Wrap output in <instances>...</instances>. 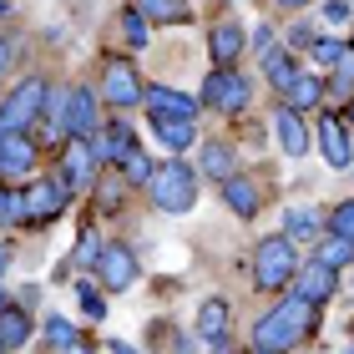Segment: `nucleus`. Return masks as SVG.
<instances>
[{"instance_id": "1", "label": "nucleus", "mask_w": 354, "mask_h": 354, "mask_svg": "<svg viewBox=\"0 0 354 354\" xmlns=\"http://www.w3.org/2000/svg\"><path fill=\"white\" fill-rule=\"evenodd\" d=\"M319 324V304H309L304 294L288 288V299H279L273 309L253 324V349L259 354H288L294 344H304Z\"/></svg>"}, {"instance_id": "2", "label": "nucleus", "mask_w": 354, "mask_h": 354, "mask_svg": "<svg viewBox=\"0 0 354 354\" xmlns=\"http://www.w3.org/2000/svg\"><path fill=\"white\" fill-rule=\"evenodd\" d=\"M299 273V248L288 233H268L259 238V248H253V288H263V294H283L288 283H294Z\"/></svg>"}, {"instance_id": "3", "label": "nucleus", "mask_w": 354, "mask_h": 354, "mask_svg": "<svg viewBox=\"0 0 354 354\" xmlns=\"http://www.w3.org/2000/svg\"><path fill=\"white\" fill-rule=\"evenodd\" d=\"M51 122L61 127L66 137H76V142H91L96 132H102V111H96V91L91 86H76V91H51Z\"/></svg>"}, {"instance_id": "4", "label": "nucleus", "mask_w": 354, "mask_h": 354, "mask_svg": "<svg viewBox=\"0 0 354 354\" xmlns=\"http://www.w3.org/2000/svg\"><path fill=\"white\" fill-rule=\"evenodd\" d=\"M51 106V82L46 76H26L6 102H0V132H30V122L46 117Z\"/></svg>"}, {"instance_id": "5", "label": "nucleus", "mask_w": 354, "mask_h": 354, "mask_svg": "<svg viewBox=\"0 0 354 354\" xmlns=\"http://www.w3.org/2000/svg\"><path fill=\"white\" fill-rule=\"evenodd\" d=\"M147 192H152V203L162 207V213H187V207L198 203V172L172 157L167 167H157V172H152Z\"/></svg>"}, {"instance_id": "6", "label": "nucleus", "mask_w": 354, "mask_h": 354, "mask_svg": "<svg viewBox=\"0 0 354 354\" xmlns=\"http://www.w3.org/2000/svg\"><path fill=\"white\" fill-rule=\"evenodd\" d=\"M203 102L213 106V111H223V117H238V111H248L253 86H248V76H238V71H228V66H218V71L203 82Z\"/></svg>"}, {"instance_id": "7", "label": "nucleus", "mask_w": 354, "mask_h": 354, "mask_svg": "<svg viewBox=\"0 0 354 354\" xmlns=\"http://www.w3.org/2000/svg\"><path fill=\"white\" fill-rule=\"evenodd\" d=\"M142 106H147V117H152V122H198V111H203L198 96L172 91V86H147Z\"/></svg>"}, {"instance_id": "8", "label": "nucleus", "mask_w": 354, "mask_h": 354, "mask_svg": "<svg viewBox=\"0 0 354 354\" xmlns=\"http://www.w3.org/2000/svg\"><path fill=\"white\" fill-rule=\"evenodd\" d=\"M91 268H96V279H102L106 294H122V288L137 283V259H132L122 243H102V253H96Z\"/></svg>"}, {"instance_id": "9", "label": "nucleus", "mask_w": 354, "mask_h": 354, "mask_svg": "<svg viewBox=\"0 0 354 354\" xmlns=\"http://www.w3.org/2000/svg\"><path fill=\"white\" fill-rule=\"evenodd\" d=\"M102 96H106L117 111H127V106H137L142 96H147V86H142L137 66H127V61H106V71H102Z\"/></svg>"}, {"instance_id": "10", "label": "nucleus", "mask_w": 354, "mask_h": 354, "mask_svg": "<svg viewBox=\"0 0 354 354\" xmlns=\"http://www.w3.org/2000/svg\"><path fill=\"white\" fill-rule=\"evenodd\" d=\"M36 157H41V147L30 142V132H0V183L36 172Z\"/></svg>"}, {"instance_id": "11", "label": "nucleus", "mask_w": 354, "mask_h": 354, "mask_svg": "<svg viewBox=\"0 0 354 354\" xmlns=\"http://www.w3.org/2000/svg\"><path fill=\"white\" fill-rule=\"evenodd\" d=\"M319 157H324L334 172H349V167H354L349 127H344V117H334V111H324V117H319Z\"/></svg>"}, {"instance_id": "12", "label": "nucleus", "mask_w": 354, "mask_h": 354, "mask_svg": "<svg viewBox=\"0 0 354 354\" xmlns=\"http://www.w3.org/2000/svg\"><path fill=\"white\" fill-rule=\"evenodd\" d=\"M294 294H304L309 304H319V309H324V304L334 299V288H339V273H334L329 263H319V259H309V263H299V273H294Z\"/></svg>"}, {"instance_id": "13", "label": "nucleus", "mask_w": 354, "mask_h": 354, "mask_svg": "<svg viewBox=\"0 0 354 354\" xmlns=\"http://www.w3.org/2000/svg\"><path fill=\"white\" fill-rule=\"evenodd\" d=\"M71 198V187H66V177H46V183L36 187H26V207H30V223H51L61 207H66Z\"/></svg>"}, {"instance_id": "14", "label": "nucleus", "mask_w": 354, "mask_h": 354, "mask_svg": "<svg viewBox=\"0 0 354 354\" xmlns=\"http://www.w3.org/2000/svg\"><path fill=\"white\" fill-rule=\"evenodd\" d=\"M91 152H96V162H127V157L137 152V137H132V127L127 122H106L102 132L91 137Z\"/></svg>"}, {"instance_id": "15", "label": "nucleus", "mask_w": 354, "mask_h": 354, "mask_svg": "<svg viewBox=\"0 0 354 354\" xmlns=\"http://www.w3.org/2000/svg\"><path fill=\"white\" fill-rule=\"evenodd\" d=\"M273 137H279V147L288 152V157H304L309 152V127H304V117L294 106H279L273 111Z\"/></svg>"}, {"instance_id": "16", "label": "nucleus", "mask_w": 354, "mask_h": 354, "mask_svg": "<svg viewBox=\"0 0 354 354\" xmlns=\"http://www.w3.org/2000/svg\"><path fill=\"white\" fill-rule=\"evenodd\" d=\"M283 233L294 238V243H319V238L329 233V218L319 213V207H288L283 213Z\"/></svg>"}, {"instance_id": "17", "label": "nucleus", "mask_w": 354, "mask_h": 354, "mask_svg": "<svg viewBox=\"0 0 354 354\" xmlns=\"http://www.w3.org/2000/svg\"><path fill=\"white\" fill-rule=\"evenodd\" d=\"M223 203L233 207L238 218H253L263 207V192H259V183H253V177H243V172H233L228 183H223Z\"/></svg>"}, {"instance_id": "18", "label": "nucleus", "mask_w": 354, "mask_h": 354, "mask_svg": "<svg viewBox=\"0 0 354 354\" xmlns=\"http://www.w3.org/2000/svg\"><path fill=\"white\" fill-rule=\"evenodd\" d=\"M61 177H66L71 192H91V177H96V152H91V142H76V147L66 152Z\"/></svg>"}, {"instance_id": "19", "label": "nucleus", "mask_w": 354, "mask_h": 354, "mask_svg": "<svg viewBox=\"0 0 354 354\" xmlns=\"http://www.w3.org/2000/svg\"><path fill=\"white\" fill-rule=\"evenodd\" d=\"M243 26H233V21H223V26H213L207 30V51H213V61L218 66H233L238 61V51H243Z\"/></svg>"}, {"instance_id": "20", "label": "nucleus", "mask_w": 354, "mask_h": 354, "mask_svg": "<svg viewBox=\"0 0 354 354\" xmlns=\"http://www.w3.org/2000/svg\"><path fill=\"white\" fill-rule=\"evenodd\" d=\"M314 259H319V263H329L334 273L349 268V263H354V238H349V233H324V238L314 243Z\"/></svg>"}, {"instance_id": "21", "label": "nucleus", "mask_w": 354, "mask_h": 354, "mask_svg": "<svg viewBox=\"0 0 354 354\" xmlns=\"http://www.w3.org/2000/svg\"><path fill=\"white\" fill-rule=\"evenodd\" d=\"M263 71H268V82H273V91H288L299 82V61L288 56V51H279V46H273V51H263Z\"/></svg>"}, {"instance_id": "22", "label": "nucleus", "mask_w": 354, "mask_h": 354, "mask_svg": "<svg viewBox=\"0 0 354 354\" xmlns=\"http://www.w3.org/2000/svg\"><path fill=\"white\" fill-rule=\"evenodd\" d=\"M198 334H203L207 344L228 339V304H223V299H207L203 309H198Z\"/></svg>"}, {"instance_id": "23", "label": "nucleus", "mask_w": 354, "mask_h": 354, "mask_svg": "<svg viewBox=\"0 0 354 354\" xmlns=\"http://www.w3.org/2000/svg\"><path fill=\"white\" fill-rule=\"evenodd\" d=\"M198 167H203V177L228 183V177H233V147H228V142H207L203 157H198Z\"/></svg>"}, {"instance_id": "24", "label": "nucleus", "mask_w": 354, "mask_h": 354, "mask_svg": "<svg viewBox=\"0 0 354 354\" xmlns=\"http://www.w3.org/2000/svg\"><path fill=\"white\" fill-rule=\"evenodd\" d=\"M319 96H324V82H319V76H309V71H299V82L283 91V106L309 111V106H319Z\"/></svg>"}, {"instance_id": "25", "label": "nucleus", "mask_w": 354, "mask_h": 354, "mask_svg": "<svg viewBox=\"0 0 354 354\" xmlns=\"http://www.w3.org/2000/svg\"><path fill=\"white\" fill-rule=\"evenodd\" d=\"M26 339H30V319L6 304V309H0V344H6V349H21Z\"/></svg>"}, {"instance_id": "26", "label": "nucleus", "mask_w": 354, "mask_h": 354, "mask_svg": "<svg viewBox=\"0 0 354 354\" xmlns=\"http://www.w3.org/2000/svg\"><path fill=\"white\" fill-rule=\"evenodd\" d=\"M152 127H157V137H162L167 152H187L192 137H198V122H152Z\"/></svg>"}, {"instance_id": "27", "label": "nucleus", "mask_w": 354, "mask_h": 354, "mask_svg": "<svg viewBox=\"0 0 354 354\" xmlns=\"http://www.w3.org/2000/svg\"><path fill=\"white\" fill-rule=\"evenodd\" d=\"M137 10L152 21H187V0H137Z\"/></svg>"}, {"instance_id": "28", "label": "nucleus", "mask_w": 354, "mask_h": 354, "mask_svg": "<svg viewBox=\"0 0 354 354\" xmlns=\"http://www.w3.org/2000/svg\"><path fill=\"white\" fill-rule=\"evenodd\" d=\"M76 339H82V334H76L71 324H66V319H46V344H51V349H66V344H76Z\"/></svg>"}, {"instance_id": "29", "label": "nucleus", "mask_w": 354, "mask_h": 354, "mask_svg": "<svg viewBox=\"0 0 354 354\" xmlns=\"http://www.w3.org/2000/svg\"><path fill=\"white\" fill-rule=\"evenodd\" d=\"M122 172H127V183H137V187H147L152 183V162H147V157H142V152H132V157H127V162H122Z\"/></svg>"}, {"instance_id": "30", "label": "nucleus", "mask_w": 354, "mask_h": 354, "mask_svg": "<svg viewBox=\"0 0 354 354\" xmlns=\"http://www.w3.org/2000/svg\"><path fill=\"white\" fill-rule=\"evenodd\" d=\"M122 30H127V41H132V46H147V15H142L137 6L122 15Z\"/></svg>"}, {"instance_id": "31", "label": "nucleus", "mask_w": 354, "mask_h": 354, "mask_svg": "<svg viewBox=\"0 0 354 354\" xmlns=\"http://www.w3.org/2000/svg\"><path fill=\"white\" fill-rule=\"evenodd\" d=\"M76 299H82V309H86V319H106V304H102V294H96V288L82 279L76 283Z\"/></svg>"}, {"instance_id": "32", "label": "nucleus", "mask_w": 354, "mask_h": 354, "mask_svg": "<svg viewBox=\"0 0 354 354\" xmlns=\"http://www.w3.org/2000/svg\"><path fill=\"white\" fill-rule=\"evenodd\" d=\"M309 51H314V61H324V66H334V61H339V56H344V46H339V41H334V36H319V41L309 46Z\"/></svg>"}, {"instance_id": "33", "label": "nucleus", "mask_w": 354, "mask_h": 354, "mask_svg": "<svg viewBox=\"0 0 354 354\" xmlns=\"http://www.w3.org/2000/svg\"><path fill=\"white\" fill-rule=\"evenodd\" d=\"M329 233H349V238H354V203H339V207L329 213Z\"/></svg>"}, {"instance_id": "34", "label": "nucleus", "mask_w": 354, "mask_h": 354, "mask_svg": "<svg viewBox=\"0 0 354 354\" xmlns=\"http://www.w3.org/2000/svg\"><path fill=\"white\" fill-rule=\"evenodd\" d=\"M6 223H30V207H26V192H6Z\"/></svg>"}, {"instance_id": "35", "label": "nucleus", "mask_w": 354, "mask_h": 354, "mask_svg": "<svg viewBox=\"0 0 354 354\" xmlns=\"http://www.w3.org/2000/svg\"><path fill=\"white\" fill-rule=\"evenodd\" d=\"M334 76H339V86H349V82H354V46H344V56L334 61Z\"/></svg>"}, {"instance_id": "36", "label": "nucleus", "mask_w": 354, "mask_h": 354, "mask_svg": "<svg viewBox=\"0 0 354 354\" xmlns=\"http://www.w3.org/2000/svg\"><path fill=\"white\" fill-rule=\"evenodd\" d=\"M324 21H349V0H324Z\"/></svg>"}, {"instance_id": "37", "label": "nucleus", "mask_w": 354, "mask_h": 354, "mask_svg": "<svg viewBox=\"0 0 354 354\" xmlns=\"http://www.w3.org/2000/svg\"><path fill=\"white\" fill-rule=\"evenodd\" d=\"M288 41L294 46H314L319 36H314V26H288Z\"/></svg>"}, {"instance_id": "38", "label": "nucleus", "mask_w": 354, "mask_h": 354, "mask_svg": "<svg viewBox=\"0 0 354 354\" xmlns=\"http://www.w3.org/2000/svg\"><path fill=\"white\" fill-rule=\"evenodd\" d=\"M253 41H259V51H273V30L268 26H259V36H253Z\"/></svg>"}, {"instance_id": "39", "label": "nucleus", "mask_w": 354, "mask_h": 354, "mask_svg": "<svg viewBox=\"0 0 354 354\" xmlns=\"http://www.w3.org/2000/svg\"><path fill=\"white\" fill-rule=\"evenodd\" d=\"M6 66H10V41L0 36V71H6Z\"/></svg>"}, {"instance_id": "40", "label": "nucleus", "mask_w": 354, "mask_h": 354, "mask_svg": "<svg viewBox=\"0 0 354 354\" xmlns=\"http://www.w3.org/2000/svg\"><path fill=\"white\" fill-rule=\"evenodd\" d=\"M61 354H91V349H86V339H76V344H66V349H61Z\"/></svg>"}, {"instance_id": "41", "label": "nucleus", "mask_w": 354, "mask_h": 354, "mask_svg": "<svg viewBox=\"0 0 354 354\" xmlns=\"http://www.w3.org/2000/svg\"><path fill=\"white\" fill-rule=\"evenodd\" d=\"M6 268H10V248L0 243V279H6Z\"/></svg>"}, {"instance_id": "42", "label": "nucleus", "mask_w": 354, "mask_h": 354, "mask_svg": "<svg viewBox=\"0 0 354 354\" xmlns=\"http://www.w3.org/2000/svg\"><path fill=\"white\" fill-rule=\"evenodd\" d=\"M344 127H349V137H354V102L344 106Z\"/></svg>"}, {"instance_id": "43", "label": "nucleus", "mask_w": 354, "mask_h": 354, "mask_svg": "<svg viewBox=\"0 0 354 354\" xmlns=\"http://www.w3.org/2000/svg\"><path fill=\"white\" fill-rule=\"evenodd\" d=\"M279 6H283V10H304L309 0H279Z\"/></svg>"}, {"instance_id": "44", "label": "nucleus", "mask_w": 354, "mask_h": 354, "mask_svg": "<svg viewBox=\"0 0 354 354\" xmlns=\"http://www.w3.org/2000/svg\"><path fill=\"white\" fill-rule=\"evenodd\" d=\"M111 354H137L132 344H111Z\"/></svg>"}, {"instance_id": "45", "label": "nucleus", "mask_w": 354, "mask_h": 354, "mask_svg": "<svg viewBox=\"0 0 354 354\" xmlns=\"http://www.w3.org/2000/svg\"><path fill=\"white\" fill-rule=\"evenodd\" d=\"M213 354H233V349H228V339H218V344H213Z\"/></svg>"}, {"instance_id": "46", "label": "nucleus", "mask_w": 354, "mask_h": 354, "mask_svg": "<svg viewBox=\"0 0 354 354\" xmlns=\"http://www.w3.org/2000/svg\"><path fill=\"white\" fill-rule=\"evenodd\" d=\"M0 218H6V187H0Z\"/></svg>"}, {"instance_id": "47", "label": "nucleus", "mask_w": 354, "mask_h": 354, "mask_svg": "<svg viewBox=\"0 0 354 354\" xmlns=\"http://www.w3.org/2000/svg\"><path fill=\"white\" fill-rule=\"evenodd\" d=\"M0 309H6V294H0Z\"/></svg>"}, {"instance_id": "48", "label": "nucleus", "mask_w": 354, "mask_h": 354, "mask_svg": "<svg viewBox=\"0 0 354 354\" xmlns=\"http://www.w3.org/2000/svg\"><path fill=\"white\" fill-rule=\"evenodd\" d=\"M344 354H354V344H349V349H344Z\"/></svg>"}, {"instance_id": "49", "label": "nucleus", "mask_w": 354, "mask_h": 354, "mask_svg": "<svg viewBox=\"0 0 354 354\" xmlns=\"http://www.w3.org/2000/svg\"><path fill=\"white\" fill-rule=\"evenodd\" d=\"M0 354H6V344H0Z\"/></svg>"}, {"instance_id": "50", "label": "nucleus", "mask_w": 354, "mask_h": 354, "mask_svg": "<svg viewBox=\"0 0 354 354\" xmlns=\"http://www.w3.org/2000/svg\"><path fill=\"white\" fill-rule=\"evenodd\" d=\"M349 6H354V0H349Z\"/></svg>"}, {"instance_id": "51", "label": "nucleus", "mask_w": 354, "mask_h": 354, "mask_svg": "<svg viewBox=\"0 0 354 354\" xmlns=\"http://www.w3.org/2000/svg\"><path fill=\"white\" fill-rule=\"evenodd\" d=\"M349 172H354V167H349Z\"/></svg>"}, {"instance_id": "52", "label": "nucleus", "mask_w": 354, "mask_h": 354, "mask_svg": "<svg viewBox=\"0 0 354 354\" xmlns=\"http://www.w3.org/2000/svg\"><path fill=\"white\" fill-rule=\"evenodd\" d=\"M349 46H354V41H349Z\"/></svg>"}]
</instances>
